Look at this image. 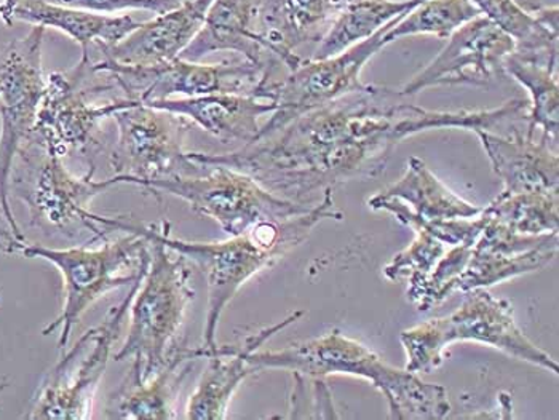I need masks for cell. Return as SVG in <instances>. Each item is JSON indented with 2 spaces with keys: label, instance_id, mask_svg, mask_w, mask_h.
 I'll return each instance as SVG.
<instances>
[{
  "label": "cell",
  "instance_id": "d6986e66",
  "mask_svg": "<svg viewBox=\"0 0 559 420\" xmlns=\"http://www.w3.org/2000/svg\"><path fill=\"white\" fill-rule=\"evenodd\" d=\"M347 0H264L259 36L272 60L295 71L302 58L295 53L320 43Z\"/></svg>",
  "mask_w": 559,
  "mask_h": 420
},
{
  "label": "cell",
  "instance_id": "ac0fdd59",
  "mask_svg": "<svg viewBox=\"0 0 559 420\" xmlns=\"http://www.w3.org/2000/svg\"><path fill=\"white\" fill-rule=\"evenodd\" d=\"M213 0H185L176 9L141 24L112 47H102L103 60L122 67H155L181 57L205 23Z\"/></svg>",
  "mask_w": 559,
  "mask_h": 420
},
{
  "label": "cell",
  "instance_id": "1f68e13d",
  "mask_svg": "<svg viewBox=\"0 0 559 420\" xmlns=\"http://www.w3.org/2000/svg\"><path fill=\"white\" fill-rule=\"evenodd\" d=\"M413 243L405 250L393 256L384 268L385 278L390 281H399L400 278L408 277L409 285L419 284L433 271L438 261L447 253L450 244L441 242L438 237L424 227H413Z\"/></svg>",
  "mask_w": 559,
  "mask_h": 420
},
{
  "label": "cell",
  "instance_id": "5b68a950",
  "mask_svg": "<svg viewBox=\"0 0 559 420\" xmlns=\"http://www.w3.org/2000/svg\"><path fill=\"white\" fill-rule=\"evenodd\" d=\"M114 188L112 181H95L92 173L75 177L63 157L33 140L23 144L10 173V194L15 192L29 212L31 223L44 232L79 244L106 242L112 230L92 212V202Z\"/></svg>",
  "mask_w": 559,
  "mask_h": 420
},
{
  "label": "cell",
  "instance_id": "52a82bcc",
  "mask_svg": "<svg viewBox=\"0 0 559 420\" xmlns=\"http://www.w3.org/2000/svg\"><path fill=\"white\" fill-rule=\"evenodd\" d=\"M22 254L29 260H43L58 268L63 277V309L45 326L44 336L58 332V347L66 349L72 329L96 301L122 287L140 281L150 266L151 244L140 233L127 232L122 239L102 247L75 244L50 248L24 244Z\"/></svg>",
  "mask_w": 559,
  "mask_h": 420
},
{
  "label": "cell",
  "instance_id": "484cf974",
  "mask_svg": "<svg viewBox=\"0 0 559 420\" xmlns=\"http://www.w3.org/2000/svg\"><path fill=\"white\" fill-rule=\"evenodd\" d=\"M426 0H347L317 47L312 60H324L374 36Z\"/></svg>",
  "mask_w": 559,
  "mask_h": 420
},
{
  "label": "cell",
  "instance_id": "277c9868",
  "mask_svg": "<svg viewBox=\"0 0 559 420\" xmlns=\"http://www.w3.org/2000/svg\"><path fill=\"white\" fill-rule=\"evenodd\" d=\"M143 237L151 244L150 266L130 304L126 343L114 357L133 361L127 376L136 381L157 373L176 352L186 312L195 296L191 263L160 240Z\"/></svg>",
  "mask_w": 559,
  "mask_h": 420
},
{
  "label": "cell",
  "instance_id": "8992f818",
  "mask_svg": "<svg viewBox=\"0 0 559 420\" xmlns=\"http://www.w3.org/2000/svg\"><path fill=\"white\" fill-rule=\"evenodd\" d=\"M408 363L405 370L427 374L443 364V352L454 343L485 344L500 352L559 374L555 358L538 349L521 332L512 304L495 298L486 288L465 291L464 301L451 315L431 319L400 334Z\"/></svg>",
  "mask_w": 559,
  "mask_h": 420
},
{
  "label": "cell",
  "instance_id": "7402d4cb",
  "mask_svg": "<svg viewBox=\"0 0 559 420\" xmlns=\"http://www.w3.org/2000/svg\"><path fill=\"white\" fill-rule=\"evenodd\" d=\"M205 357L203 347L179 346L170 360L144 381L127 376L109 397L106 418L119 420H173L182 382L197 360Z\"/></svg>",
  "mask_w": 559,
  "mask_h": 420
},
{
  "label": "cell",
  "instance_id": "d6a6232c",
  "mask_svg": "<svg viewBox=\"0 0 559 420\" xmlns=\"http://www.w3.org/2000/svg\"><path fill=\"white\" fill-rule=\"evenodd\" d=\"M295 392L292 397V419H337L333 394L326 379L307 377L293 373Z\"/></svg>",
  "mask_w": 559,
  "mask_h": 420
},
{
  "label": "cell",
  "instance_id": "5bb4252c",
  "mask_svg": "<svg viewBox=\"0 0 559 420\" xmlns=\"http://www.w3.org/2000/svg\"><path fill=\"white\" fill-rule=\"evenodd\" d=\"M92 69L108 74L127 99L138 103L162 101L178 95L194 98L216 93L254 96L258 88L272 79L271 72L247 60L200 64L175 58L155 67H122L102 60L92 63Z\"/></svg>",
  "mask_w": 559,
  "mask_h": 420
},
{
  "label": "cell",
  "instance_id": "7a4b0ae2",
  "mask_svg": "<svg viewBox=\"0 0 559 420\" xmlns=\"http://www.w3.org/2000/svg\"><path fill=\"white\" fill-rule=\"evenodd\" d=\"M343 212L334 206L333 189H324L322 202L296 218L286 221L261 223L241 236L224 242H186L171 236L168 223L141 226L129 219L99 215V221L112 232H133L151 236L182 254L203 272L209 285L203 344L206 358L217 347L216 333L221 315L240 288L261 272L269 271L286 254L309 239L310 232L324 219L343 221Z\"/></svg>",
  "mask_w": 559,
  "mask_h": 420
},
{
  "label": "cell",
  "instance_id": "7c38bea8",
  "mask_svg": "<svg viewBox=\"0 0 559 420\" xmlns=\"http://www.w3.org/2000/svg\"><path fill=\"white\" fill-rule=\"evenodd\" d=\"M402 19L403 16H399L385 24L374 36L347 48L343 53L324 60H302V63L295 71H289L282 81H265L254 96L274 101L275 111L271 113V119L261 125L254 141L278 132L304 113L316 111L348 93L364 88L360 75L365 64L379 50L388 47L385 34Z\"/></svg>",
  "mask_w": 559,
  "mask_h": 420
},
{
  "label": "cell",
  "instance_id": "83f0119b",
  "mask_svg": "<svg viewBox=\"0 0 559 420\" xmlns=\"http://www.w3.org/2000/svg\"><path fill=\"white\" fill-rule=\"evenodd\" d=\"M503 72L530 92V133L540 130L542 136L558 144L559 87L557 71L542 64L520 60L510 53L503 60Z\"/></svg>",
  "mask_w": 559,
  "mask_h": 420
},
{
  "label": "cell",
  "instance_id": "30bf717a",
  "mask_svg": "<svg viewBox=\"0 0 559 420\" xmlns=\"http://www.w3.org/2000/svg\"><path fill=\"white\" fill-rule=\"evenodd\" d=\"M143 280V278H141ZM140 281L131 285L123 301L114 305L95 328L81 339L48 371L27 419L85 420L92 418L96 392L105 377L112 347L119 340Z\"/></svg>",
  "mask_w": 559,
  "mask_h": 420
},
{
  "label": "cell",
  "instance_id": "44dd1931",
  "mask_svg": "<svg viewBox=\"0 0 559 420\" xmlns=\"http://www.w3.org/2000/svg\"><path fill=\"white\" fill-rule=\"evenodd\" d=\"M0 22L7 26L26 23L61 31L81 45L82 55H90V45H96V48L112 47L143 24L131 15H99L47 0H2Z\"/></svg>",
  "mask_w": 559,
  "mask_h": 420
},
{
  "label": "cell",
  "instance_id": "8fae6325",
  "mask_svg": "<svg viewBox=\"0 0 559 420\" xmlns=\"http://www.w3.org/2000/svg\"><path fill=\"white\" fill-rule=\"evenodd\" d=\"M112 119L119 133L110 155L114 188L129 184L144 189L162 179L186 177L199 167L185 151L189 132L186 117L133 101Z\"/></svg>",
  "mask_w": 559,
  "mask_h": 420
},
{
  "label": "cell",
  "instance_id": "4dcf8cb0",
  "mask_svg": "<svg viewBox=\"0 0 559 420\" xmlns=\"http://www.w3.org/2000/svg\"><path fill=\"white\" fill-rule=\"evenodd\" d=\"M474 247L475 244H454L448 248L447 253L423 281L409 285L408 299L414 308L427 312L455 291V285L471 260Z\"/></svg>",
  "mask_w": 559,
  "mask_h": 420
},
{
  "label": "cell",
  "instance_id": "f1b7e54d",
  "mask_svg": "<svg viewBox=\"0 0 559 420\" xmlns=\"http://www.w3.org/2000/svg\"><path fill=\"white\" fill-rule=\"evenodd\" d=\"M559 192H523L500 194L485 212L524 236L558 232Z\"/></svg>",
  "mask_w": 559,
  "mask_h": 420
},
{
  "label": "cell",
  "instance_id": "4fadbf2b",
  "mask_svg": "<svg viewBox=\"0 0 559 420\" xmlns=\"http://www.w3.org/2000/svg\"><path fill=\"white\" fill-rule=\"evenodd\" d=\"M45 27L33 26L0 53V206L13 229L23 233L10 206V173L37 122L47 77L44 75Z\"/></svg>",
  "mask_w": 559,
  "mask_h": 420
},
{
  "label": "cell",
  "instance_id": "603a6c76",
  "mask_svg": "<svg viewBox=\"0 0 559 420\" xmlns=\"http://www.w3.org/2000/svg\"><path fill=\"white\" fill-rule=\"evenodd\" d=\"M143 105L186 117L224 144L253 143L261 129L259 119L275 111L274 101L236 93L162 99Z\"/></svg>",
  "mask_w": 559,
  "mask_h": 420
},
{
  "label": "cell",
  "instance_id": "9c48e42d",
  "mask_svg": "<svg viewBox=\"0 0 559 420\" xmlns=\"http://www.w3.org/2000/svg\"><path fill=\"white\" fill-rule=\"evenodd\" d=\"M195 161L199 167L191 175L151 182L144 189L185 200L199 215L215 219L230 237L261 223L296 218L312 208L272 194L257 179L234 168Z\"/></svg>",
  "mask_w": 559,
  "mask_h": 420
},
{
  "label": "cell",
  "instance_id": "cb8c5ba5",
  "mask_svg": "<svg viewBox=\"0 0 559 420\" xmlns=\"http://www.w3.org/2000/svg\"><path fill=\"white\" fill-rule=\"evenodd\" d=\"M378 199L396 200L419 218L427 221L474 218L483 208L459 197L443 181H440L426 161L411 157L405 175L376 194Z\"/></svg>",
  "mask_w": 559,
  "mask_h": 420
},
{
  "label": "cell",
  "instance_id": "ba28073f",
  "mask_svg": "<svg viewBox=\"0 0 559 420\" xmlns=\"http://www.w3.org/2000/svg\"><path fill=\"white\" fill-rule=\"evenodd\" d=\"M90 55H82L79 63L68 71L51 72L47 77L43 103L37 113L36 127L29 140L50 153L64 155L75 153L88 160V171L95 173V155L102 151L103 122L133 99L116 98L96 103L102 93L116 87L93 82Z\"/></svg>",
  "mask_w": 559,
  "mask_h": 420
},
{
  "label": "cell",
  "instance_id": "6da1fadb",
  "mask_svg": "<svg viewBox=\"0 0 559 420\" xmlns=\"http://www.w3.org/2000/svg\"><path fill=\"white\" fill-rule=\"evenodd\" d=\"M400 89L365 85L278 132L227 154L189 153L257 179L278 197L307 205L324 189L376 178L406 137L427 130H488L506 134L530 122V101L510 99L488 111H429Z\"/></svg>",
  "mask_w": 559,
  "mask_h": 420
},
{
  "label": "cell",
  "instance_id": "e0dca14e",
  "mask_svg": "<svg viewBox=\"0 0 559 420\" xmlns=\"http://www.w3.org/2000/svg\"><path fill=\"white\" fill-rule=\"evenodd\" d=\"M302 310L293 312L275 325L251 334L243 343L233 346H217L215 352L206 360L194 394L186 406V419L189 420H224L227 418L230 401L245 379L257 373L250 364V355L261 349L269 339L302 319Z\"/></svg>",
  "mask_w": 559,
  "mask_h": 420
},
{
  "label": "cell",
  "instance_id": "3957f363",
  "mask_svg": "<svg viewBox=\"0 0 559 420\" xmlns=\"http://www.w3.org/2000/svg\"><path fill=\"white\" fill-rule=\"evenodd\" d=\"M248 360L257 371L286 370L322 379L331 374L364 377L388 399L390 419H444L451 412L443 385L429 384L419 374L392 367L374 350L340 329L285 349L257 350Z\"/></svg>",
  "mask_w": 559,
  "mask_h": 420
},
{
  "label": "cell",
  "instance_id": "d4e9b609",
  "mask_svg": "<svg viewBox=\"0 0 559 420\" xmlns=\"http://www.w3.org/2000/svg\"><path fill=\"white\" fill-rule=\"evenodd\" d=\"M483 16L491 20L515 44L520 60L558 67V27L527 13L515 0H472Z\"/></svg>",
  "mask_w": 559,
  "mask_h": 420
},
{
  "label": "cell",
  "instance_id": "4316f807",
  "mask_svg": "<svg viewBox=\"0 0 559 420\" xmlns=\"http://www.w3.org/2000/svg\"><path fill=\"white\" fill-rule=\"evenodd\" d=\"M558 243L545 244L526 253H503L474 247L467 266L459 277L455 291L488 288L500 281L540 271L557 256Z\"/></svg>",
  "mask_w": 559,
  "mask_h": 420
},
{
  "label": "cell",
  "instance_id": "9a60e30c",
  "mask_svg": "<svg viewBox=\"0 0 559 420\" xmlns=\"http://www.w3.org/2000/svg\"><path fill=\"white\" fill-rule=\"evenodd\" d=\"M515 44L491 20L479 15L448 37L447 47L400 92L414 96L423 89L441 85L485 87L503 72V60Z\"/></svg>",
  "mask_w": 559,
  "mask_h": 420
},
{
  "label": "cell",
  "instance_id": "ffe728a7",
  "mask_svg": "<svg viewBox=\"0 0 559 420\" xmlns=\"http://www.w3.org/2000/svg\"><path fill=\"white\" fill-rule=\"evenodd\" d=\"M262 3L264 0H213L202 29L179 58L200 61L216 51H234L272 74L278 63L259 36Z\"/></svg>",
  "mask_w": 559,
  "mask_h": 420
},
{
  "label": "cell",
  "instance_id": "e575fe53",
  "mask_svg": "<svg viewBox=\"0 0 559 420\" xmlns=\"http://www.w3.org/2000/svg\"><path fill=\"white\" fill-rule=\"evenodd\" d=\"M26 239L23 233L16 232L12 224L3 215L0 206V253L2 254H22Z\"/></svg>",
  "mask_w": 559,
  "mask_h": 420
},
{
  "label": "cell",
  "instance_id": "2e32d148",
  "mask_svg": "<svg viewBox=\"0 0 559 420\" xmlns=\"http://www.w3.org/2000/svg\"><path fill=\"white\" fill-rule=\"evenodd\" d=\"M492 170L502 179L503 194L559 192L557 144L530 133V127L502 134L476 130Z\"/></svg>",
  "mask_w": 559,
  "mask_h": 420
},
{
  "label": "cell",
  "instance_id": "836d02e7",
  "mask_svg": "<svg viewBox=\"0 0 559 420\" xmlns=\"http://www.w3.org/2000/svg\"><path fill=\"white\" fill-rule=\"evenodd\" d=\"M47 2L99 13V15L122 12V10H144L155 15H164L176 9L181 0H47Z\"/></svg>",
  "mask_w": 559,
  "mask_h": 420
},
{
  "label": "cell",
  "instance_id": "f546056e",
  "mask_svg": "<svg viewBox=\"0 0 559 420\" xmlns=\"http://www.w3.org/2000/svg\"><path fill=\"white\" fill-rule=\"evenodd\" d=\"M481 15L472 0H426L406 13L385 34V44L409 36H430L448 39L455 29Z\"/></svg>",
  "mask_w": 559,
  "mask_h": 420
}]
</instances>
